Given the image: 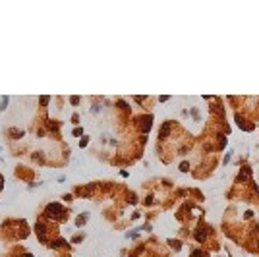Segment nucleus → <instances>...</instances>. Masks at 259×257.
Returning <instances> with one entry per match:
<instances>
[{
    "mask_svg": "<svg viewBox=\"0 0 259 257\" xmlns=\"http://www.w3.org/2000/svg\"><path fill=\"white\" fill-rule=\"evenodd\" d=\"M48 100H50V97H41V105H48Z\"/></svg>",
    "mask_w": 259,
    "mask_h": 257,
    "instance_id": "obj_7",
    "label": "nucleus"
},
{
    "mask_svg": "<svg viewBox=\"0 0 259 257\" xmlns=\"http://www.w3.org/2000/svg\"><path fill=\"white\" fill-rule=\"evenodd\" d=\"M8 106V97H2V105H0V110H6Z\"/></svg>",
    "mask_w": 259,
    "mask_h": 257,
    "instance_id": "obj_6",
    "label": "nucleus"
},
{
    "mask_svg": "<svg viewBox=\"0 0 259 257\" xmlns=\"http://www.w3.org/2000/svg\"><path fill=\"white\" fill-rule=\"evenodd\" d=\"M141 128H143L145 133L149 131V128H151V116H147V120H143V126H141Z\"/></svg>",
    "mask_w": 259,
    "mask_h": 257,
    "instance_id": "obj_3",
    "label": "nucleus"
},
{
    "mask_svg": "<svg viewBox=\"0 0 259 257\" xmlns=\"http://www.w3.org/2000/svg\"><path fill=\"white\" fill-rule=\"evenodd\" d=\"M81 133H83V130H81V128H75V130H74V135H81Z\"/></svg>",
    "mask_w": 259,
    "mask_h": 257,
    "instance_id": "obj_8",
    "label": "nucleus"
},
{
    "mask_svg": "<svg viewBox=\"0 0 259 257\" xmlns=\"http://www.w3.org/2000/svg\"><path fill=\"white\" fill-rule=\"evenodd\" d=\"M62 215H64V209H62L58 203H50L44 209V217H48V218H60Z\"/></svg>",
    "mask_w": 259,
    "mask_h": 257,
    "instance_id": "obj_1",
    "label": "nucleus"
},
{
    "mask_svg": "<svg viewBox=\"0 0 259 257\" xmlns=\"http://www.w3.org/2000/svg\"><path fill=\"white\" fill-rule=\"evenodd\" d=\"M2 187H4V178L0 176V189H2Z\"/></svg>",
    "mask_w": 259,
    "mask_h": 257,
    "instance_id": "obj_10",
    "label": "nucleus"
},
{
    "mask_svg": "<svg viewBox=\"0 0 259 257\" xmlns=\"http://www.w3.org/2000/svg\"><path fill=\"white\" fill-rule=\"evenodd\" d=\"M35 232L39 234L41 242H44V232H47V226H44L43 222H37V224H35Z\"/></svg>",
    "mask_w": 259,
    "mask_h": 257,
    "instance_id": "obj_2",
    "label": "nucleus"
},
{
    "mask_svg": "<svg viewBox=\"0 0 259 257\" xmlns=\"http://www.w3.org/2000/svg\"><path fill=\"white\" fill-rule=\"evenodd\" d=\"M168 130H170V122H166V124H164V126H163V131L159 133V137H164V135L168 133Z\"/></svg>",
    "mask_w": 259,
    "mask_h": 257,
    "instance_id": "obj_4",
    "label": "nucleus"
},
{
    "mask_svg": "<svg viewBox=\"0 0 259 257\" xmlns=\"http://www.w3.org/2000/svg\"><path fill=\"white\" fill-rule=\"evenodd\" d=\"M85 145H87V137H83V139L79 141V147H85Z\"/></svg>",
    "mask_w": 259,
    "mask_h": 257,
    "instance_id": "obj_9",
    "label": "nucleus"
},
{
    "mask_svg": "<svg viewBox=\"0 0 259 257\" xmlns=\"http://www.w3.org/2000/svg\"><path fill=\"white\" fill-rule=\"evenodd\" d=\"M10 135H12V137H21V135H23V131H18V130H10Z\"/></svg>",
    "mask_w": 259,
    "mask_h": 257,
    "instance_id": "obj_5",
    "label": "nucleus"
}]
</instances>
